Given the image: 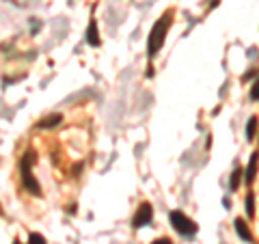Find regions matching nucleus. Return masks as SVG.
I'll use <instances>...</instances> for the list:
<instances>
[{"mask_svg":"<svg viewBox=\"0 0 259 244\" xmlns=\"http://www.w3.org/2000/svg\"><path fill=\"white\" fill-rule=\"evenodd\" d=\"M168 28H171V13L162 15V18L153 24V28L149 32V56H156L158 50L162 48V44H164V37Z\"/></svg>","mask_w":259,"mask_h":244,"instance_id":"f257e3e1","label":"nucleus"},{"mask_svg":"<svg viewBox=\"0 0 259 244\" xmlns=\"http://www.w3.org/2000/svg\"><path fill=\"white\" fill-rule=\"evenodd\" d=\"M171 225L175 227V231H180L182 235H194L197 233V223L190 221L182 212H171Z\"/></svg>","mask_w":259,"mask_h":244,"instance_id":"f03ea898","label":"nucleus"},{"mask_svg":"<svg viewBox=\"0 0 259 244\" xmlns=\"http://www.w3.org/2000/svg\"><path fill=\"white\" fill-rule=\"evenodd\" d=\"M30 165H32V156L28 153V156H24V162H22V177H24V186L32 192V194H39V184H37V180L32 177V173H30Z\"/></svg>","mask_w":259,"mask_h":244,"instance_id":"7ed1b4c3","label":"nucleus"},{"mask_svg":"<svg viewBox=\"0 0 259 244\" xmlns=\"http://www.w3.org/2000/svg\"><path fill=\"white\" fill-rule=\"evenodd\" d=\"M151 216H153V210H151V206L149 203H143V206L139 208V212H136V216H134V221H132V225L139 229V227H145L149 221H151Z\"/></svg>","mask_w":259,"mask_h":244,"instance_id":"20e7f679","label":"nucleus"},{"mask_svg":"<svg viewBox=\"0 0 259 244\" xmlns=\"http://www.w3.org/2000/svg\"><path fill=\"white\" fill-rule=\"evenodd\" d=\"M87 44H89V46H100V35H97V24H95V20H91V24H89Z\"/></svg>","mask_w":259,"mask_h":244,"instance_id":"39448f33","label":"nucleus"},{"mask_svg":"<svg viewBox=\"0 0 259 244\" xmlns=\"http://www.w3.org/2000/svg\"><path fill=\"white\" fill-rule=\"evenodd\" d=\"M236 231H238V235H240V238L244 240V242H250V240H253V235H250V229L246 227V223L242 221V218H238V221H236Z\"/></svg>","mask_w":259,"mask_h":244,"instance_id":"423d86ee","label":"nucleus"},{"mask_svg":"<svg viewBox=\"0 0 259 244\" xmlns=\"http://www.w3.org/2000/svg\"><path fill=\"white\" fill-rule=\"evenodd\" d=\"M257 153H253V156H250V162H248V167H246V175H244V180L250 184L255 180V171H257Z\"/></svg>","mask_w":259,"mask_h":244,"instance_id":"0eeeda50","label":"nucleus"},{"mask_svg":"<svg viewBox=\"0 0 259 244\" xmlns=\"http://www.w3.org/2000/svg\"><path fill=\"white\" fill-rule=\"evenodd\" d=\"M61 115H50V117H46V119H41L39 121V128H52V126H56V124H61Z\"/></svg>","mask_w":259,"mask_h":244,"instance_id":"6e6552de","label":"nucleus"},{"mask_svg":"<svg viewBox=\"0 0 259 244\" xmlns=\"http://www.w3.org/2000/svg\"><path fill=\"white\" fill-rule=\"evenodd\" d=\"M255 132H257V119H255V117H250V119H248V124H246V138H248V141L255 136Z\"/></svg>","mask_w":259,"mask_h":244,"instance_id":"1a4fd4ad","label":"nucleus"},{"mask_svg":"<svg viewBox=\"0 0 259 244\" xmlns=\"http://www.w3.org/2000/svg\"><path fill=\"white\" fill-rule=\"evenodd\" d=\"M240 175H242V171H240V169L233 171L231 182H229V188H231V190H236V188H238V184H240Z\"/></svg>","mask_w":259,"mask_h":244,"instance_id":"9d476101","label":"nucleus"},{"mask_svg":"<svg viewBox=\"0 0 259 244\" xmlns=\"http://www.w3.org/2000/svg\"><path fill=\"white\" fill-rule=\"evenodd\" d=\"M246 214L253 218V214H255V199H253V194H248L246 197Z\"/></svg>","mask_w":259,"mask_h":244,"instance_id":"9b49d317","label":"nucleus"},{"mask_svg":"<svg viewBox=\"0 0 259 244\" xmlns=\"http://www.w3.org/2000/svg\"><path fill=\"white\" fill-rule=\"evenodd\" d=\"M28 244H46V238H44L41 233H30Z\"/></svg>","mask_w":259,"mask_h":244,"instance_id":"f8f14e48","label":"nucleus"},{"mask_svg":"<svg viewBox=\"0 0 259 244\" xmlns=\"http://www.w3.org/2000/svg\"><path fill=\"white\" fill-rule=\"evenodd\" d=\"M250 100H259V78H257V83L253 85V87H250Z\"/></svg>","mask_w":259,"mask_h":244,"instance_id":"ddd939ff","label":"nucleus"},{"mask_svg":"<svg viewBox=\"0 0 259 244\" xmlns=\"http://www.w3.org/2000/svg\"><path fill=\"white\" fill-rule=\"evenodd\" d=\"M153 244H173L171 240H168V238H158L156 242H153Z\"/></svg>","mask_w":259,"mask_h":244,"instance_id":"4468645a","label":"nucleus"},{"mask_svg":"<svg viewBox=\"0 0 259 244\" xmlns=\"http://www.w3.org/2000/svg\"><path fill=\"white\" fill-rule=\"evenodd\" d=\"M13 244H22V242H18V240H15V242H13Z\"/></svg>","mask_w":259,"mask_h":244,"instance_id":"2eb2a0df","label":"nucleus"}]
</instances>
